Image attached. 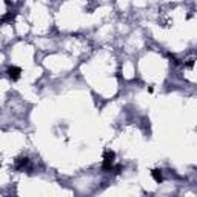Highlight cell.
I'll return each mask as SVG.
<instances>
[{
    "label": "cell",
    "mask_w": 197,
    "mask_h": 197,
    "mask_svg": "<svg viewBox=\"0 0 197 197\" xmlns=\"http://www.w3.org/2000/svg\"><path fill=\"white\" fill-rule=\"evenodd\" d=\"M151 176L154 177V180H156V182H162V180H163V174H162L160 169H154V171L151 173Z\"/></svg>",
    "instance_id": "cell-2"
},
{
    "label": "cell",
    "mask_w": 197,
    "mask_h": 197,
    "mask_svg": "<svg viewBox=\"0 0 197 197\" xmlns=\"http://www.w3.org/2000/svg\"><path fill=\"white\" fill-rule=\"evenodd\" d=\"M8 74H9V77H11L13 80H17L18 77H20V70L16 68V66H11V68L8 70Z\"/></svg>",
    "instance_id": "cell-1"
}]
</instances>
